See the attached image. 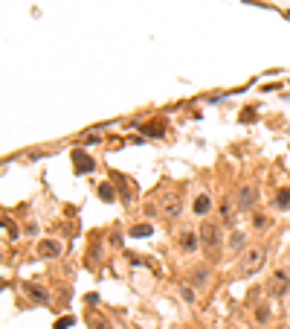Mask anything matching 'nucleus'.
Masks as SVG:
<instances>
[{"instance_id": "f257e3e1", "label": "nucleus", "mask_w": 290, "mask_h": 329, "mask_svg": "<svg viewBox=\"0 0 290 329\" xmlns=\"http://www.w3.org/2000/svg\"><path fill=\"white\" fill-rule=\"evenodd\" d=\"M264 259H267V245L244 248V254H241V259H238V274L241 277H252L255 271H261Z\"/></svg>"}, {"instance_id": "f03ea898", "label": "nucleus", "mask_w": 290, "mask_h": 329, "mask_svg": "<svg viewBox=\"0 0 290 329\" xmlns=\"http://www.w3.org/2000/svg\"><path fill=\"white\" fill-rule=\"evenodd\" d=\"M198 236H200V245L206 248L209 254H215L218 245H220V225L218 222H203L200 230H198Z\"/></svg>"}, {"instance_id": "7ed1b4c3", "label": "nucleus", "mask_w": 290, "mask_h": 329, "mask_svg": "<svg viewBox=\"0 0 290 329\" xmlns=\"http://www.w3.org/2000/svg\"><path fill=\"white\" fill-rule=\"evenodd\" d=\"M290 286V271L287 268H276L273 271V277H270V286H267V291H270L273 297H279V294H284Z\"/></svg>"}, {"instance_id": "20e7f679", "label": "nucleus", "mask_w": 290, "mask_h": 329, "mask_svg": "<svg viewBox=\"0 0 290 329\" xmlns=\"http://www.w3.org/2000/svg\"><path fill=\"white\" fill-rule=\"evenodd\" d=\"M23 291L29 294V300H35V303H41V306L50 303V291H47L44 286H38V283H23Z\"/></svg>"}, {"instance_id": "39448f33", "label": "nucleus", "mask_w": 290, "mask_h": 329, "mask_svg": "<svg viewBox=\"0 0 290 329\" xmlns=\"http://www.w3.org/2000/svg\"><path fill=\"white\" fill-rule=\"evenodd\" d=\"M235 210H238V207H235V201L227 196V198H223V204H220V225H227V227L235 225V216H238Z\"/></svg>"}, {"instance_id": "423d86ee", "label": "nucleus", "mask_w": 290, "mask_h": 329, "mask_svg": "<svg viewBox=\"0 0 290 329\" xmlns=\"http://www.w3.org/2000/svg\"><path fill=\"white\" fill-rule=\"evenodd\" d=\"M252 204H255V189L252 186H241L238 189V210L241 213H250Z\"/></svg>"}, {"instance_id": "0eeeda50", "label": "nucleus", "mask_w": 290, "mask_h": 329, "mask_svg": "<svg viewBox=\"0 0 290 329\" xmlns=\"http://www.w3.org/2000/svg\"><path fill=\"white\" fill-rule=\"evenodd\" d=\"M73 163H76V172H79V175H87V172H93V169H96V163H93L84 152H79V149L73 152Z\"/></svg>"}, {"instance_id": "6e6552de", "label": "nucleus", "mask_w": 290, "mask_h": 329, "mask_svg": "<svg viewBox=\"0 0 290 329\" xmlns=\"http://www.w3.org/2000/svg\"><path fill=\"white\" fill-rule=\"evenodd\" d=\"M35 251H38V257L50 259V257H58V254H61V245H58V242H52V239H41Z\"/></svg>"}, {"instance_id": "1a4fd4ad", "label": "nucleus", "mask_w": 290, "mask_h": 329, "mask_svg": "<svg viewBox=\"0 0 290 329\" xmlns=\"http://www.w3.org/2000/svg\"><path fill=\"white\" fill-rule=\"evenodd\" d=\"M209 210H212V198L206 196V193L195 196V201H191V213H195V216H206Z\"/></svg>"}, {"instance_id": "9d476101", "label": "nucleus", "mask_w": 290, "mask_h": 329, "mask_svg": "<svg viewBox=\"0 0 290 329\" xmlns=\"http://www.w3.org/2000/svg\"><path fill=\"white\" fill-rule=\"evenodd\" d=\"M177 242H180V248H183V251H186V254H191V251H198V245H200V236H198V233H191V230H183Z\"/></svg>"}, {"instance_id": "9b49d317", "label": "nucleus", "mask_w": 290, "mask_h": 329, "mask_svg": "<svg viewBox=\"0 0 290 329\" xmlns=\"http://www.w3.org/2000/svg\"><path fill=\"white\" fill-rule=\"evenodd\" d=\"M206 283H209V268H206V265H198L195 271H191V286L206 288Z\"/></svg>"}, {"instance_id": "f8f14e48", "label": "nucleus", "mask_w": 290, "mask_h": 329, "mask_svg": "<svg viewBox=\"0 0 290 329\" xmlns=\"http://www.w3.org/2000/svg\"><path fill=\"white\" fill-rule=\"evenodd\" d=\"M163 213H166L169 218H177V216H180V196H169V198H166Z\"/></svg>"}, {"instance_id": "ddd939ff", "label": "nucleus", "mask_w": 290, "mask_h": 329, "mask_svg": "<svg viewBox=\"0 0 290 329\" xmlns=\"http://www.w3.org/2000/svg\"><path fill=\"white\" fill-rule=\"evenodd\" d=\"M270 318H273L270 306H267V303H259V306H255V320H259L261 326H267V323H270Z\"/></svg>"}, {"instance_id": "4468645a", "label": "nucleus", "mask_w": 290, "mask_h": 329, "mask_svg": "<svg viewBox=\"0 0 290 329\" xmlns=\"http://www.w3.org/2000/svg\"><path fill=\"white\" fill-rule=\"evenodd\" d=\"M142 128V134H148V137H163L166 134V125L163 123H145V125H140Z\"/></svg>"}, {"instance_id": "2eb2a0df", "label": "nucleus", "mask_w": 290, "mask_h": 329, "mask_svg": "<svg viewBox=\"0 0 290 329\" xmlns=\"http://www.w3.org/2000/svg\"><path fill=\"white\" fill-rule=\"evenodd\" d=\"M270 225H273V218L267 216V213H252V227H255V230H267Z\"/></svg>"}, {"instance_id": "dca6fc26", "label": "nucleus", "mask_w": 290, "mask_h": 329, "mask_svg": "<svg viewBox=\"0 0 290 329\" xmlns=\"http://www.w3.org/2000/svg\"><path fill=\"white\" fill-rule=\"evenodd\" d=\"M3 233H6V239H12V242H15V239H20L18 225H15V222H9L6 216H3Z\"/></svg>"}, {"instance_id": "f3484780", "label": "nucleus", "mask_w": 290, "mask_h": 329, "mask_svg": "<svg viewBox=\"0 0 290 329\" xmlns=\"http://www.w3.org/2000/svg\"><path fill=\"white\" fill-rule=\"evenodd\" d=\"M154 233V227L151 225H137V227H131L128 230V236H134V239H145V236H151Z\"/></svg>"}, {"instance_id": "a211bd4d", "label": "nucleus", "mask_w": 290, "mask_h": 329, "mask_svg": "<svg viewBox=\"0 0 290 329\" xmlns=\"http://www.w3.org/2000/svg\"><path fill=\"white\" fill-rule=\"evenodd\" d=\"M113 181H119V186H122V189H119V193H122V198H125V201L131 204V201H134V189H131V184H125V181H122V175H119V172H113Z\"/></svg>"}, {"instance_id": "6ab92c4d", "label": "nucleus", "mask_w": 290, "mask_h": 329, "mask_svg": "<svg viewBox=\"0 0 290 329\" xmlns=\"http://www.w3.org/2000/svg\"><path fill=\"white\" fill-rule=\"evenodd\" d=\"M244 242H247V236H244L241 230H232V233H230V251H241Z\"/></svg>"}, {"instance_id": "aec40b11", "label": "nucleus", "mask_w": 290, "mask_h": 329, "mask_svg": "<svg viewBox=\"0 0 290 329\" xmlns=\"http://www.w3.org/2000/svg\"><path fill=\"white\" fill-rule=\"evenodd\" d=\"M81 146H96V143H102V137H99V131L93 128V131H87V134H81V140H79Z\"/></svg>"}, {"instance_id": "412c9836", "label": "nucleus", "mask_w": 290, "mask_h": 329, "mask_svg": "<svg viewBox=\"0 0 290 329\" xmlns=\"http://www.w3.org/2000/svg\"><path fill=\"white\" fill-rule=\"evenodd\" d=\"M99 198L110 204V201L116 198V193H113V184H102V186H99Z\"/></svg>"}, {"instance_id": "4be33fe9", "label": "nucleus", "mask_w": 290, "mask_h": 329, "mask_svg": "<svg viewBox=\"0 0 290 329\" xmlns=\"http://www.w3.org/2000/svg\"><path fill=\"white\" fill-rule=\"evenodd\" d=\"M276 207H281V210L290 207V189H281L279 196H276Z\"/></svg>"}, {"instance_id": "5701e85b", "label": "nucleus", "mask_w": 290, "mask_h": 329, "mask_svg": "<svg viewBox=\"0 0 290 329\" xmlns=\"http://www.w3.org/2000/svg\"><path fill=\"white\" fill-rule=\"evenodd\" d=\"M180 294H183V300H186V303H195V300H198V294H195V291H191V288L186 286V283L180 286Z\"/></svg>"}, {"instance_id": "b1692460", "label": "nucleus", "mask_w": 290, "mask_h": 329, "mask_svg": "<svg viewBox=\"0 0 290 329\" xmlns=\"http://www.w3.org/2000/svg\"><path fill=\"white\" fill-rule=\"evenodd\" d=\"M90 326H93V329H113L108 320H102V318H90Z\"/></svg>"}, {"instance_id": "393cba45", "label": "nucleus", "mask_w": 290, "mask_h": 329, "mask_svg": "<svg viewBox=\"0 0 290 329\" xmlns=\"http://www.w3.org/2000/svg\"><path fill=\"white\" fill-rule=\"evenodd\" d=\"M73 323H76V318H70V315H67V318L55 320V329H67V326H73Z\"/></svg>"}, {"instance_id": "a878e982", "label": "nucleus", "mask_w": 290, "mask_h": 329, "mask_svg": "<svg viewBox=\"0 0 290 329\" xmlns=\"http://www.w3.org/2000/svg\"><path fill=\"white\" fill-rule=\"evenodd\" d=\"M241 120H244V123H255V108H247V111H241Z\"/></svg>"}]
</instances>
